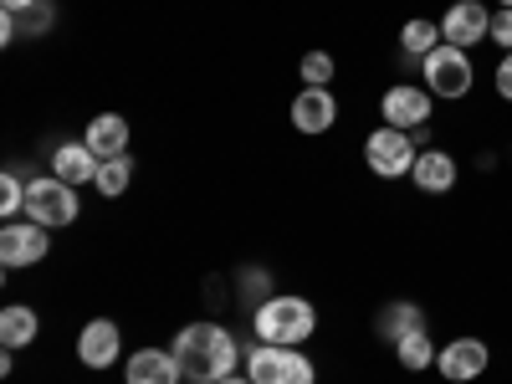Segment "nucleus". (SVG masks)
Listing matches in <instances>:
<instances>
[{"label": "nucleus", "instance_id": "ddd939ff", "mask_svg": "<svg viewBox=\"0 0 512 384\" xmlns=\"http://www.w3.org/2000/svg\"><path fill=\"white\" fill-rule=\"evenodd\" d=\"M410 180H415L420 195H451V185H456V159H451L441 144L420 149V159H415V169H410Z\"/></svg>", "mask_w": 512, "mask_h": 384}, {"label": "nucleus", "instance_id": "20e7f679", "mask_svg": "<svg viewBox=\"0 0 512 384\" xmlns=\"http://www.w3.org/2000/svg\"><path fill=\"white\" fill-rule=\"evenodd\" d=\"M246 374L251 384H318V369L308 354L282 349V344H262L246 354Z\"/></svg>", "mask_w": 512, "mask_h": 384}, {"label": "nucleus", "instance_id": "4468645a", "mask_svg": "<svg viewBox=\"0 0 512 384\" xmlns=\"http://www.w3.org/2000/svg\"><path fill=\"white\" fill-rule=\"evenodd\" d=\"M180 359L175 349H139L128 359V384H180Z\"/></svg>", "mask_w": 512, "mask_h": 384}, {"label": "nucleus", "instance_id": "412c9836", "mask_svg": "<svg viewBox=\"0 0 512 384\" xmlns=\"http://www.w3.org/2000/svg\"><path fill=\"white\" fill-rule=\"evenodd\" d=\"M128 180H134V159H128V154H118V159H103L98 164V190L108 195V200H118L123 190H128Z\"/></svg>", "mask_w": 512, "mask_h": 384}, {"label": "nucleus", "instance_id": "f3484780", "mask_svg": "<svg viewBox=\"0 0 512 384\" xmlns=\"http://www.w3.org/2000/svg\"><path fill=\"white\" fill-rule=\"evenodd\" d=\"M415 328H425V318H420V308H415V303H390V308H384V313L374 318V333H379L390 349L400 344L405 333H415Z\"/></svg>", "mask_w": 512, "mask_h": 384}, {"label": "nucleus", "instance_id": "dca6fc26", "mask_svg": "<svg viewBox=\"0 0 512 384\" xmlns=\"http://www.w3.org/2000/svg\"><path fill=\"white\" fill-rule=\"evenodd\" d=\"M82 144H88L98 159H118V154L128 149V123H123L118 113H98V118L88 123V134H82Z\"/></svg>", "mask_w": 512, "mask_h": 384}, {"label": "nucleus", "instance_id": "6ab92c4d", "mask_svg": "<svg viewBox=\"0 0 512 384\" xmlns=\"http://www.w3.org/2000/svg\"><path fill=\"white\" fill-rule=\"evenodd\" d=\"M36 328H41V318L31 308L11 303L6 313H0V344H6V349H26L31 338H36Z\"/></svg>", "mask_w": 512, "mask_h": 384}, {"label": "nucleus", "instance_id": "7ed1b4c3", "mask_svg": "<svg viewBox=\"0 0 512 384\" xmlns=\"http://www.w3.org/2000/svg\"><path fill=\"white\" fill-rule=\"evenodd\" d=\"M420 77H425V93L441 98V103L466 98V93H472V82H477L472 57H466L461 47H451V41H441L431 57H420Z\"/></svg>", "mask_w": 512, "mask_h": 384}, {"label": "nucleus", "instance_id": "bb28decb", "mask_svg": "<svg viewBox=\"0 0 512 384\" xmlns=\"http://www.w3.org/2000/svg\"><path fill=\"white\" fill-rule=\"evenodd\" d=\"M31 6H36V0H0V11H16V16L31 11Z\"/></svg>", "mask_w": 512, "mask_h": 384}, {"label": "nucleus", "instance_id": "1a4fd4ad", "mask_svg": "<svg viewBox=\"0 0 512 384\" xmlns=\"http://www.w3.org/2000/svg\"><path fill=\"white\" fill-rule=\"evenodd\" d=\"M431 93L425 88H410V82H400V88H390L384 93V103H379V113H384V123L390 128H405V134H415V128H425V118H431Z\"/></svg>", "mask_w": 512, "mask_h": 384}, {"label": "nucleus", "instance_id": "393cba45", "mask_svg": "<svg viewBox=\"0 0 512 384\" xmlns=\"http://www.w3.org/2000/svg\"><path fill=\"white\" fill-rule=\"evenodd\" d=\"M492 41L502 52H512V11H492Z\"/></svg>", "mask_w": 512, "mask_h": 384}, {"label": "nucleus", "instance_id": "6e6552de", "mask_svg": "<svg viewBox=\"0 0 512 384\" xmlns=\"http://www.w3.org/2000/svg\"><path fill=\"white\" fill-rule=\"evenodd\" d=\"M441 36L451 41V47H477V41H487L492 36V11L482 6V0H456V6L446 11V21H441Z\"/></svg>", "mask_w": 512, "mask_h": 384}, {"label": "nucleus", "instance_id": "f03ea898", "mask_svg": "<svg viewBox=\"0 0 512 384\" xmlns=\"http://www.w3.org/2000/svg\"><path fill=\"white\" fill-rule=\"evenodd\" d=\"M251 328H256V338H262V344L297 349V344H308V338H313L318 313H313L308 297H292V292H282V297H267V303L256 308Z\"/></svg>", "mask_w": 512, "mask_h": 384}, {"label": "nucleus", "instance_id": "39448f33", "mask_svg": "<svg viewBox=\"0 0 512 384\" xmlns=\"http://www.w3.org/2000/svg\"><path fill=\"white\" fill-rule=\"evenodd\" d=\"M364 159H369V169L379 180H400V175H410L415 169V159H420V149H415V139L405 134V128H374V134L364 139Z\"/></svg>", "mask_w": 512, "mask_h": 384}, {"label": "nucleus", "instance_id": "a211bd4d", "mask_svg": "<svg viewBox=\"0 0 512 384\" xmlns=\"http://www.w3.org/2000/svg\"><path fill=\"white\" fill-rule=\"evenodd\" d=\"M441 41H446V36H441V26H436V21H425V16H415V21H405V26H400V52H405V57H415V62H420V57H431V52L441 47Z\"/></svg>", "mask_w": 512, "mask_h": 384}, {"label": "nucleus", "instance_id": "aec40b11", "mask_svg": "<svg viewBox=\"0 0 512 384\" xmlns=\"http://www.w3.org/2000/svg\"><path fill=\"white\" fill-rule=\"evenodd\" d=\"M395 354H400V364L410 369V374H420V369H431L436 364V344H431V333H425V328H415V333H405L400 338V344H395Z\"/></svg>", "mask_w": 512, "mask_h": 384}, {"label": "nucleus", "instance_id": "c85d7f7f", "mask_svg": "<svg viewBox=\"0 0 512 384\" xmlns=\"http://www.w3.org/2000/svg\"><path fill=\"white\" fill-rule=\"evenodd\" d=\"M497 6H502V11H512V0H497Z\"/></svg>", "mask_w": 512, "mask_h": 384}, {"label": "nucleus", "instance_id": "cd10ccee", "mask_svg": "<svg viewBox=\"0 0 512 384\" xmlns=\"http://www.w3.org/2000/svg\"><path fill=\"white\" fill-rule=\"evenodd\" d=\"M221 384H251V374H226Z\"/></svg>", "mask_w": 512, "mask_h": 384}, {"label": "nucleus", "instance_id": "4be33fe9", "mask_svg": "<svg viewBox=\"0 0 512 384\" xmlns=\"http://www.w3.org/2000/svg\"><path fill=\"white\" fill-rule=\"evenodd\" d=\"M0 216H6V221H16V216H26V185L11 175V169H6V175H0Z\"/></svg>", "mask_w": 512, "mask_h": 384}, {"label": "nucleus", "instance_id": "2eb2a0df", "mask_svg": "<svg viewBox=\"0 0 512 384\" xmlns=\"http://www.w3.org/2000/svg\"><path fill=\"white\" fill-rule=\"evenodd\" d=\"M98 154L88 149V144H62L57 154H52V175L57 180H67V185H88V180H98Z\"/></svg>", "mask_w": 512, "mask_h": 384}, {"label": "nucleus", "instance_id": "9b49d317", "mask_svg": "<svg viewBox=\"0 0 512 384\" xmlns=\"http://www.w3.org/2000/svg\"><path fill=\"white\" fill-rule=\"evenodd\" d=\"M118 349H123V333H118L113 318H93L88 328L77 333V359L88 369H108L118 359Z\"/></svg>", "mask_w": 512, "mask_h": 384}, {"label": "nucleus", "instance_id": "0eeeda50", "mask_svg": "<svg viewBox=\"0 0 512 384\" xmlns=\"http://www.w3.org/2000/svg\"><path fill=\"white\" fill-rule=\"evenodd\" d=\"M47 251H52V236H47V226H36V221H6V231H0V262H6L11 272L16 267H36Z\"/></svg>", "mask_w": 512, "mask_h": 384}, {"label": "nucleus", "instance_id": "b1692460", "mask_svg": "<svg viewBox=\"0 0 512 384\" xmlns=\"http://www.w3.org/2000/svg\"><path fill=\"white\" fill-rule=\"evenodd\" d=\"M303 82H308V88H328V82H333V57L328 52H308L303 57Z\"/></svg>", "mask_w": 512, "mask_h": 384}, {"label": "nucleus", "instance_id": "f257e3e1", "mask_svg": "<svg viewBox=\"0 0 512 384\" xmlns=\"http://www.w3.org/2000/svg\"><path fill=\"white\" fill-rule=\"evenodd\" d=\"M175 359L190 384H221L226 374H236V338L216 323H190L175 338Z\"/></svg>", "mask_w": 512, "mask_h": 384}, {"label": "nucleus", "instance_id": "9d476101", "mask_svg": "<svg viewBox=\"0 0 512 384\" xmlns=\"http://www.w3.org/2000/svg\"><path fill=\"white\" fill-rule=\"evenodd\" d=\"M487 359H492V354H487L482 338H451V344L436 354V369H441V379L466 384V379H482Z\"/></svg>", "mask_w": 512, "mask_h": 384}, {"label": "nucleus", "instance_id": "a878e982", "mask_svg": "<svg viewBox=\"0 0 512 384\" xmlns=\"http://www.w3.org/2000/svg\"><path fill=\"white\" fill-rule=\"evenodd\" d=\"M492 82H497V93L512 103V52H502V62H497V72H492Z\"/></svg>", "mask_w": 512, "mask_h": 384}, {"label": "nucleus", "instance_id": "5701e85b", "mask_svg": "<svg viewBox=\"0 0 512 384\" xmlns=\"http://www.w3.org/2000/svg\"><path fill=\"white\" fill-rule=\"evenodd\" d=\"M11 16H16V11H11ZM52 21H57V11L47 6V0H36L31 11H21V16H16V36H21V31H26V36H47V26H52Z\"/></svg>", "mask_w": 512, "mask_h": 384}, {"label": "nucleus", "instance_id": "423d86ee", "mask_svg": "<svg viewBox=\"0 0 512 384\" xmlns=\"http://www.w3.org/2000/svg\"><path fill=\"white\" fill-rule=\"evenodd\" d=\"M26 221L36 226H72L77 221V185L47 175V180H31L26 185Z\"/></svg>", "mask_w": 512, "mask_h": 384}, {"label": "nucleus", "instance_id": "f8f14e48", "mask_svg": "<svg viewBox=\"0 0 512 384\" xmlns=\"http://www.w3.org/2000/svg\"><path fill=\"white\" fill-rule=\"evenodd\" d=\"M292 123L297 134H328V128L338 123V103L328 88H303L292 98Z\"/></svg>", "mask_w": 512, "mask_h": 384}]
</instances>
